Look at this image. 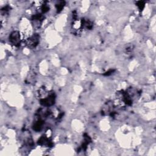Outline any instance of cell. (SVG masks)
<instances>
[{
  "instance_id": "10",
  "label": "cell",
  "mask_w": 156,
  "mask_h": 156,
  "mask_svg": "<svg viewBox=\"0 0 156 156\" xmlns=\"http://www.w3.org/2000/svg\"><path fill=\"white\" fill-rule=\"evenodd\" d=\"M113 70H110L109 71H108V72H106V73H106V74H105V75H111V73H113Z\"/></svg>"
},
{
  "instance_id": "8",
  "label": "cell",
  "mask_w": 156,
  "mask_h": 156,
  "mask_svg": "<svg viewBox=\"0 0 156 156\" xmlns=\"http://www.w3.org/2000/svg\"><path fill=\"white\" fill-rule=\"evenodd\" d=\"M33 20L40 22L44 20V17L42 13H38V14H35L33 17Z\"/></svg>"
},
{
  "instance_id": "3",
  "label": "cell",
  "mask_w": 156,
  "mask_h": 156,
  "mask_svg": "<svg viewBox=\"0 0 156 156\" xmlns=\"http://www.w3.org/2000/svg\"><path fill=\"white\" fill-rule=\"evenodd\" d=\"M39 40L40 36L37 34H34L26 40V45L29 48H34L38 45L39 43Z\"/></svg>"
},
{
  "instance_id": "6",
  "label": "cell",
  "mask_w": 156,
  "mask_h": 156,
  "mask_svg": "<svg viewBox=\"0 0 156 156\" xmlns=\"http://www.w3.org/2000/svg\"><path fill=\"white\" fill-rule=\"evenodd\" d=\"M43 121L42 119L40 118L37 121H36L35 123L34 124L33 126V129L35 131H40L41 129H42L43 126Z\"/></svg>"
},
{
  "instance_id": "7",
  "label": "cell",
  "mask_w": 156,
  "mask_h": 156,
  "mask_svg": "<svg viewBox=\"0 0 156 156\" xmlns=\"http://www.w3.org/2000/svg\"><path fill=\"white\" fill-rule=\"evenodd\" d=\"M65 2L63 1H59L56 4V7L57 12H60L61 11H62L64 6H65Z\"/></svg>"
},
{
  "instance_id": "2",
  "label": "cell",
  "mask_w": 156,
  "mask_h": 156,
  "mask_svg": "<svg viewBox=\"0 0 156 156\" xmlns=\"http://www.w3.org/2000/svg\"><path fill=\"white\" fill-rule=\"evenodd\" d=\"M9 41L15 47H19L21 44V36L19 32H12L9 36Z\"/></svg>"
},
{
  "instance_id": "4",
  "label": "cell",
  "mask_w": 156,
  "mask_h": 156,
  "mask_svg": "<svg viewBox=\"0 0 156 156\" xmlns=\"http://www.w3.org/2000/svg\"><path fill=\"white\" fill-rule=\"evenodd\" d=\"M81 28L86 29H91L93 28V22L88 19H82L81 20Z\"/></svg>"
},
{
  "instance_id": "1",
  "label": "cell",
  "mask_w": 156,
  "mask_h": 156,
  "mask_svg": "<svg viewBox=\"0 0 156 156\" xmlns=\"http://www.w3.org/2000/svg\"><path fill=\"white\" fill-rule=\"evenodd\" d=\"M40 104L43 106H51L55 102V95L54 93H48L40 99Z\"/></svg>"
},
{
  "instance_id": "9",
  "label": "cell",
  "mask_w": 156,
  "mask_h": 156,
  "mask_svg": "<svg viewBox=\"0 0 156 156\" xmlns=\"http://www.w3.org/2000/svg\"><path fill=\"white\" fill-rule=\"evenodd\" d=\"M136 4H137V7H139V10H140V11H143V9L144 7H145V1H137Z\"/></svg>"
},
{
  "instance_id": "5",
  "label": "cell",
  "mask_w": 156,
  "mask_h": 156,
  "mask_svg": "<svg viewBox=\"0 0 156 156\" xmlns=\"http://www.w3.org/2000/svg\"><path fill=\"white\" fill-rule=\"evenodd\" d=\"M38 143L40 145L42 146H52V142L48 138V136L43 135L39 140Z\"/></svg>"
}]
</instances>
